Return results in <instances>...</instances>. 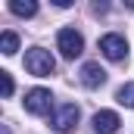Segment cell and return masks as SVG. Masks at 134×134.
Returning a JSON list of instances; mask_svg holds the SVG:
<instances>
[{
    "label": "cell",
    "instance_id": "cell-11",
    "mask_svg": "<svg viewBox=\"0 0 134 134\" xmlns=\"http://www.w3.org/2000/svg\"><path fill=\"white\" fill-rule=\"evenodd\" d=\"M0 87H3V97L13 94V75L9 72H0Z\"/></svg>",
    "mask_w": 134,
    "mask_h": 134
},
{
    "label": "cell",
    "instance_id": "cell-6",
    "mask_svg": "<svg viewBox=\"0 0 134 134\" xmlns=\"http://www.w3.org/2000/svg\"><path fill=\"white\" fill-rule=\"evenodd\" d=\"M119 125H122V119H119V112H112V109H100V112L94 115V131L97 134H115Z\"/></svg>",
    "mask_w": 134,
    "mask_h": 134
},
{
    "label": "cell",
    "instance_id": "cell-8",
    "mask_svg": "<svg viewBox=\"0 0 134 134\" xmlns=\"http://www.w3.org/2000/svg\"><path fill=\"white\" fill-rule=\"evenodd\" d=\"M9 9H13L16 16H25V19H28V16L37 13V3H34V0H9Z\"/></svg>",
    "mask_w": 134,
    "mask_h": 134
},
{
    "label": "cell",
    "instance_id": "cell-7",
    "mask_svg": "<svg viewBox=\"0 0 134 134\" xmlns=\"http://www.w3.org/2000/svg\"><path fill=\"white\" fill-rule=\"evenodd\" d=\"M78 75H81V84L84 87H100V84H106V69L100 63H84Z\"/></svg>",
    "mask_w": 134,
    "mask_h": 134
},
{
    "label": "cell",
    "instance_id": "cell-9",
    "mask_svg": "<svg viewBox=\"0 0 134 134\" xmlns=\"http://www.w3.org/2000/svg\"><path fill=\"white\" fill-rule=\"evenodd\" d=\"M115 100L122 103V106H128V109H134V81L122 84V87L115 91Z\"/></svg>",
    "mask_w": 134,
    "mask_h": 134
},
{
    "label": "cell",
    "instance_id": "cell-10",
    "mask_svg": "<svg viewBox=\"0 0 134 134\" xmlns=\"http://www.w3.org/2000/svg\"><path fill=\"white\" fill-rule=\"evenodd\" d=\"M0 50H3L6 56H13V53L19 50V37H16V31H3V37H0Z\"/></svg>",
    "mask_w": 134,
    "mask_h": 134
},
{
    "label": "cell",
    "instance_id": "cell-5",
    "mask_svg": "<svg viewBox=\"0 0 134 134\" xmlns=\"http://www.w3.org/2000/svg\"><path fill=\"white\" fill-rule=\"evenodd\" d=\"M78 119H81V109H78L75 103H66V106L56 109V115H53V128H56V131H75Z\"/></svg>",
    "mask_w": 134,
    "mask_h": 134
},
{
    "label": "cell",
    "instance_id": "cell-2",
    "mask_svg": "<svg viewBox=\"0 0 134 134\" xmlns=\"http://www.w3.org/2000/svg\"><path fill=\"white\" fill-rule=\"evenodd\" d=\"M56 47H59V53L66 59H75V56L84 53V37L75 31V28H63V31L56 34Z\"/></svg>",
    "mask_w": 134,
    "mask_h": 134
},
{
    "label": "cell",
    "instance_id": "cell-4",
    "mask_svg": "<svg viewBox=\"0 0 134 134\" xmlns=\"http://www.w3.org/2000/svg\"><path fill=\"white\" fill-rule=\"evenodd\" d=\"M100 50H103L106 59L122 63V59L128 56V41H125L122 34H103V37H100Z\"/></svg>",
    "mask_w": 134,
    "mask_h": 134
},
{
    "label": "cell",
    "instance_id": "cell-3",
    "mask_svg": "<svg viewBox=\"0 0 134 134\" xmlns=\"http://www.w3.org/2000/svg\"><path fill=\"white\" fill-rule=\"evenodd\" d=\"M50 106H53V94H50L47 87H31V91L25 94V109H28L31 115H47Z\"/></svg>",
    "mask_w": 134,
    "mask_h": 134
},
{
    "label": "cell",
    "instance_id": "cell-1",
    "mask_svg": "<svg viewBox=\"0 0 134 134\" xmlns=\"http://www.w3.org/2000/svg\"><path fill=\"white\" fill-rule=\"evenodd\" d=\"M25 69L37 75V78H47V75H53V69H56V59L50 56V50H44V47H34L25 53Z\"/></svg>",
    "mask_w": 134,
    "mask_h": 134
}]
</instances>
